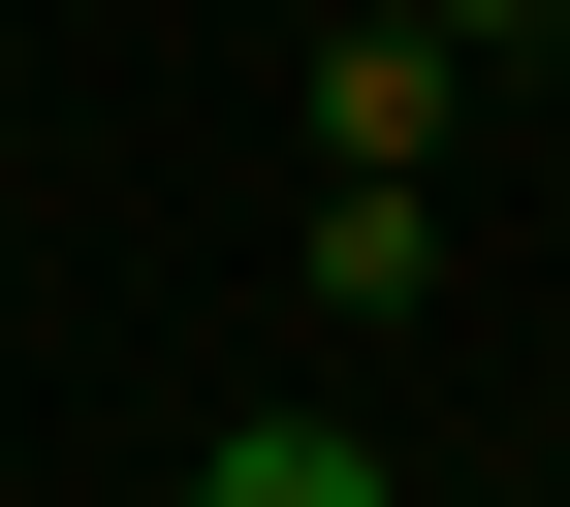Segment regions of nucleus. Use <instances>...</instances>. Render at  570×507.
<instances>
[{
  "mask_svg": "<svg viewBox=\"0 0 570 507\" xmlns=\"http://www.w3.org/2000/svg\"><path fill=\"white\" fill-rule=\"evenodd\" d=\"M444 96H475V64L412 32V0H381V32H317V191H444Z\"/></svg>",
  "mask_w": 570,
  "mask_h": 507,
  "instance_id": "obj_1",
  "label": "nucleus"
},
{
  "mask_svg": "<svg viewBox=\"0 0 570 507\" xmlns=\"http://www.w3.org/2000/svg\"><path fill=\"white\" fill-rule=\"evenodd\" d=\"M190 507H381V445H348V412H223V445H190Z\"/></svg>",
  "mask_w": 570,
  "mask_h": 507,
  "instance_id": "obj_2",
  "label": "nucleus"
},
{
  "mask_svg": "<svg viewBox=\"0 0 570 507\" xmlns=\"http://www.w3.org/2000/svg\"><path fill=\"white\" fill-rule=\"evenodd\" d=\"M285 285H317V318H412V285H444V223H412V191H317V254H285Z\"/></svg>",
  "mask_w": 570,
  "mask_h": 507,
  "instance_id": "obj_3",
  "label": "nucleus"
},
{
  "mask_svg": "<svg viewBox=\"0 0 570 507\" xmlns=\"http://www.w3.org/2000/svg\"><path fill=\"white\" fill-rule=\"evenodd\" d=\"M412 32H444V64H475V32H539V0H412Z\"/></svg>",
  "mask_w": 570,
  "mask_h": 507,
  "instance_id": "obj_4",
  "label": "nucleus"
}]
</instances>
